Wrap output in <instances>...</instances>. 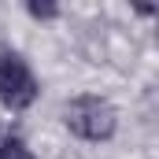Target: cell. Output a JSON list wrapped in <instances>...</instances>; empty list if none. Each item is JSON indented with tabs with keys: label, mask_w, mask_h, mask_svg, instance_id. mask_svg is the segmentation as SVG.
Masks as SVG:
<instances>
[{
	"label": "cell",
	"mask_w": 159,
	"mask_h": 159,
	"mask_svg": "<svg viewBox=\"0 0 159 159\" xmlns=\"http://www.w3.org/2000/svg\"><path fill=\"white\" fill-rule=\"evenodd\" d=\"M63 119H67V129L74 137H81V141H107L115 133V126H119L115 107L107 100H100V96H74L67 104Z\"/></svg>",
	"instance_id": "6da1fadb"
},
{
	"label": "cell",
	"mask_w": 159,
	"mask_h": 159,
	"mask_svg": "<svg viewBox=\"0 0 159 159\" xmlns=\"http://www.w3.org/2000/svg\"><path fill=\"white\" fill-rule=\"evenodd\" d=\"M34 100H37V78L26 67V59L15 52H0V104L11 111H22Z\"/></svg>",
	"instance_id": "7a4b0ae2"
},
{
	"label": "cell",
	"mask_w": 159,
	"mask_h": 159,
	"mask_svg": "<svg viewBox=\"0 0 159 159\" xmlns=\"http://www.w3.org/2000/svg\"><path fill=\"white\" fill-rule=\"evenodd\" d=\"M0 159H37V156L26 148V141H22V137L4 133V137H0Z\"/></svg>",
	"instance_id": "3957f363"
},
{
	"label": "cell",
	"mask_w": 159,
	"mask_h": 159,
	"mask_svg": "<svg viewBox=\"0 0 159 159\" xmlns=\"http://www.w3.org/2000/svg\"><path fill=\"white\" fill-rule=\"evenodd\" d=\"M30 15L34 19H56L59 7H52V4H30Z\"/></svg>",
	"instance_id": "277c9868"
}]
</instances>
